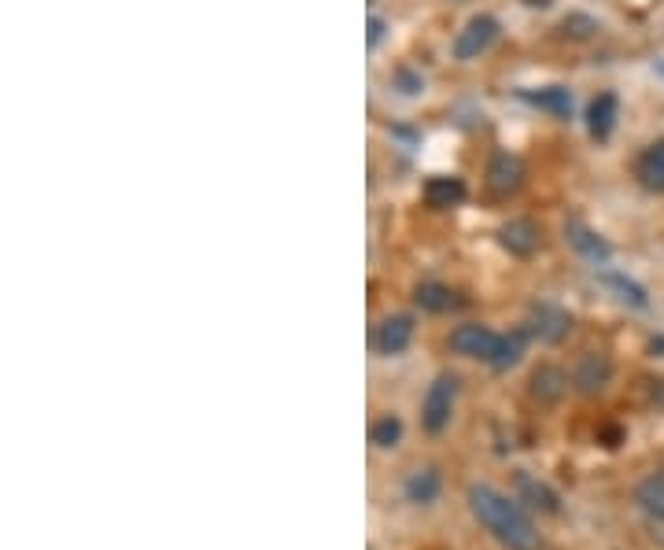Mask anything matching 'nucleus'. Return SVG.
<instances>
[{
    "mask_svg": "<svg viewBox=\"0 0 664 550\" xmlns=\"http://www.w3.org/2000/svg\"><path fill=\"white\" fill-rule=\"evenodd\" d=\"M469 510L506 550H543V539H539L531 517L509 496H502V491L488 488V484H472Z\"/></svg>",
    "mask_w": 664,
    "mask_h": 550,
    "instance_id": "f257e3e1",
    "label": "nucleus"
},
{
    "mask_svg": "<svg viewBox=\"0 0 664 550\" xmlns=\"http://www.w3.org/2000/svg\"><path fill=\"white\" fill-rule=\"evenodd\" d=\"M454 403H458V377H454V374H440L429 384L425 400H421V429L429 432V436H440L451 425Z\"/></svg>",
    "mask_w": 664,
    "mask_h": 550,
    "instance_id": "f03ea898",
    "label": "nucleus"
},
{
    "mask_svg": "<svg viewBox=\"0 0 664 550\" xmlns=\"http://www.w3.org/2000/svg\"><path fill=\"white\" fill-rule=\"evenodd\" d=\"M499 34H502V23L495 15H488V12H480V15H472L469 23L462 26L458 34H454V41H451V56L458 63H472V60H480L483 52H491V45L499 41Z\"/></svg>",
    "mask_w": 664,
    "mask_h": 550,
    "instance_id": "7ed1b4c3",
    "label": "nucleus"
},
{
    "mask_svg": "<svg viewBox=\"0 0 664 550\" xmlns=\"http://www.w3.org/2000/svg\"><path fill=\"white\" fill-rule=\"evenodd\" d=\"M525 178H528L525 159H520L517 151H506V148H499L495 156L488 159V170H483V185H488V193L499 196V200L517 196L520 188H525Z\"/></svg>",
    "mask_w": 664,
    "mask_h": 550,
    "instance_id": "20e7f679",
    "label": "nucleus"
},
{
    "mask_svg": "<svg viewBox=\"0 0 664 550\" xmlns=\"http://www.w3.org/2000/svg\"><path fill=\"white\" fill-rule=\"evenodd\" d=\"M451 351L462 358H480V363L491 366V358H495V351L502 344V333H495L491 326H480V321H465L451 333Z\"/></svg>",
    "mask_w": 664,
    "mask_h": 550,
    "instance_id": "39448f33",
    "label": "nucleus"
},
{
    "mask_svg": "<svg viewBox=\"0 0 664 550\" xmlns=\"http://www.w3.org/2000/svg\"><path fill=\"white\" fill-rule=\"evenodd\" d=\"M528 333L539 340V344H562V340L573 333V315L557 303H531L528 307Z\"/></svg>",
    "mask_w": 664,
    "mask_h": 550,
    "instance_id": "423d86ee",
    "label": "nucleus"
},
{
    "mask_svg": "<svg viewBox=\"0 0 664 550\" xmlns=\"http://www.w3.org/2000/svg\"><path fill=\"white\" fill-rule=\"evenodd\" d=\"M613 381V358L605 351H583L573 366V388L580 395H598Z\"/></svg>",
    "mask_w": 664,
    "mask_h": 550,
    "instance_id": "0eeeda50",
    "label": "nucleus"
},
{
    "mask_svg": "<svg viewBox=\"0 0 664 550\" xmlns=\"http://www.w3.org/2000/svg\"><path fill=\"white\" fill-rule=\"evenodd\" d=\"M517 97L528 103V108L543 111V115L568 122L576 115V100L568 85H539V89H517Z\"/></svg>",
    "mask_w": 664,
    "mask_h": 550,
    "instance_id": "6e6552de",
    "label": "nucleus"
},
{
    "mask_svg": "<svg viewBox=\"0 0 664 550\" xmlns=\"http://www.w3.org/2000/svg\"><path fill=\"white\" fill-rule=\"evenodd\" d=\"M565 241H568V248L580 255V259L594 262V267H605V262L613 259L610 241H605L598 230H591L587 222H580V218H568L565 222Z\"/></svg>",
    "mask_w": 664,
    "mask_h": 550,
    "instance_id": "1a4fd4ad",
    "label": "nucleus"
},
{
    "mask_svg": "<svg viewBox=\"0 0 664 550\" xmlns=\"http://www.w3.org/2000/svg\"><path fill=\"white\" fill-rule=\"evenodd\" d=\"M414 333H417L414 315H388L381 326H377V333H373L377 355H384V358L403 355V351L414 344Z\"/></svg>",
    "mask_w": 664,
    "mask_h": 550,
    "instance_id": "9d476101",
    "label": "nucleus"
},
{
    "mask_svg": "<svg viewBox=\"0 0 664 550\" xmlns=\"http://www.w3.org/2000/svg\"><path fill=\"white\" fill-rule=\"evenodd\" d=\"M495 236L514 259H531L539 252V225L531 218H509V222L499 225Z\"/></svg>",
    "mask_w": 664,
    "mask_h": 550,
    "instance_id": "9b49d317",
    "label": "nucleus"
},
{
    "mask_svg": "<svg viewBox=\"0 0 664 550\" xmlns=\"http://www.w3.org/2000/svg\"><path fill=\"white\" fill-rule=\"evenodd\" d=\"M583 119H587V134H591V140L605 145L616 130V119H620V100H616V93H598V97L587 103Z\"/></svg>",
    "mask_w": 664,
    "mask_h": 550,
    "instance_id": "f8f14e48",
    "label": "nucleus"
},
{
    "mask_svg": "<svg viewBox=\"0 0 664 550\" xmlns=\"http://www.w3.org/2000/svg\"><path fill=\"white\" fill-rule=\"evenodd\" d=\"M568 384H573V377L565 374L562 366H550L543 363L531 374V381H528V392H531V400L536 403H543V406H554L562 395L568 392Z\"/></svg>",
    "mask_w": 664,
    "mask_h": 550,
    "instance_id": "ddd939ff",
    "label": "nucleus"
},
{
    "mask_svg": "<svg viewBox=\"0 0 664 550\" xmlns=\"http://www.w3.org/2000/svg\"><path fill=\"white\" fill-rule=\"evenodd\" d=\"M421 196H425V204H429L432 211H451V207L465 204L469 188H465L462 178H454V174H435V178L425 182Z\"/></svg>",
    "mask_w": 664,
    "mask_h": 550,
    "instance_id": "4468645a",
    "label": "nucleus"
},
{
    "mask_svg": "<svg viewBox=\"0 0 664 550\" xmlns=\"http://www.w3.org/2000/svg\"><path fill=\"white\" fill-rule=\"evenodd\" d=\"M635 178H639V185L647 188V193L664 196V137L639 151V159H635Z\"/></svg>",
    "mask_w": 664,
    "mask_h": 550,
    "instance_id": "2eb2a0df",
    "label": "nucleus"
},
{
    "mask_svg": "<svg viewBox=\"0 0 664 550\" xmlns=\"http://www.w3.org/2000/svg\"><path fill=\"white\" fill-rule=\"evenodd\" d=\"M414 303L425 310V315H447V310L458 307V292L451 289V284L443 281H421L414 289Z\"/></svg>",
    "mask_w": 664,
    "mask_h": 550,
    "instance_id": "dca6fc26",
    "label": "nucleus"
},
{
    "mask_svg": "<svg viewBox=\"0 0 664 550\" xmlns=\"http://www.w3.org/2000/svg\"><path fill=\"white\" fill-rule=\"evenodd\" d=\"M517 491H520V502H528V506L539 510V514H557V510H562L557 491L546 488L543 480L528 477V473H517Z\"/></svg>",
    "mask_w": 664,
    "mask_h": 550,
    "instance_id": "f3484780",
    "label": "nucleus"
},
{
    "mask_svg": "<svg viewBox=\"0 0 664 550\" xmlns=\"http://www.w3.org/2000/svg\"><path fill=\"white\" fill-rule=\"evenodd\" d=\"M635 506H639L650 521H661L664 525V473H650L647 480H639V488H635Z\"/></svg>",
    "mask_w": 664,
    "mask_h": 550,
    "instance_id": "a211bd4d",
    "label": "nucleus"
},
{
    "mask_svg": "<svg viewBox=\"0 0 664 550\" xmlns=\"http://www.w3.org/2000/svg\"><path fill=\"white\" fill-rule=\"evenodd\" d=\"M602 284H605V289H613L616 300L628 303V307H635V310H647V307H650L647 289H642V284L635 281V278H628V273H620V270H602Z\"/></svg>",
    "mask_w": 664,
    "mask_h": 550,
    "instance_id": "6ab92c4d",
    "label": "nucleus"
},
{
    "mask_svg": "<svg viewBox=\"0 0 664 550\" xmlns=\"http://www.w3.org/2000/svg\"><path fill=\"white\" fill-rule=\"evenodd\" d=\"M403 491H406V499L417 502V506H429V502H435V496H440V473L414 469L410 477H406Z\"/></svg>",
    "mask_w": 664,
    "mask_h": 550,
    "instance_id": "aec40b11",
    "label": "nucleus"
},
{
    "mask_svg": "<svg viewBox=\"0 0 664 550\" xmlns=\"http://www.w3.org/2000/svg\"><path fill=\"white\" fill-rule=\"evenodd\" d=\"M525 344H528V329H517V333H502V344L495 351V358H491V369H499V374L514 369L520 363V355H525Z\"/></svg>",
    "mask_w": 664,
    "mask_h": 550,
    "instance_id": "412c9836",
    "label": "nucleus"
},
{
    "mask_svg": "<svg viewBox=\"0 0 664 550\" xmlns=\"http://www.w3.org/2000/svg\"><path fill=\"white\" fill-rule=\"evenodd\" d=\"M369 440H373V448H381V451L398 448V440H403V421H398L395 414L377 417L373 429H369Z\"/></svg>",
    "mask_w": 664,
    "mask_h": 550,
    "instance_id": "4be33fe9",
    "label": "nucleus"
},
{
    "mask_svg": "<svg viewBox=\"0 0 664 550\" xmlns=\"http://www.w3.org/2000/svg\"><path fill=\"white\" fill-rule=\"evenodd\" d=\"M562 34L568 37V41H587V37L598 34V19L587 15V12H573V15H565Z\"/></svg>",
    "mask_w": 664,
    "mask_h": 550,
    "instance_id": "5701e85b",
    "label": "nucleus"
},
{
    "mask_svg": "<svg viewBox=\"0 0 664 550\" xmlns=\"http://www.w3.org/2000/svg\"><path fill=\"white\" fill-rule=\"evenodd\" d=\"M392 89L398 93V97H406V100L421 97V93H425L421 71H414V68H398V71L392 74Z\"/></svg>",
    "mask_w": 664,
    "mask_h": 550,
    "instance_id": "b1692460",
    "label": "nucleus"
},
{
    "mask_svg": "<svg viewBox=\"0 0 664 550\" xmlns=\"http://www.w3.org/2000/svg\"><path fill=\"white\" fill-rule=\"evenodd\" d=\"M369 30H366V45L369 49H381V41H384V34H388V23H384V15H369Z\"/></svg>",
    "mask_w": 664,
    "mask_h": 550,
    "instance_id": "393cba45",
    "label": "nucleus"
},
{
    "mask_svg": "<svg viewBox=\"0 0 664 550\" xmlns=\"http://www.w3.org/2000/svg\"><path fill=\"white\" fill-rule=\"evenodd\" d=\"M520 4L531 8V12H546V8L554 4V0H520Z\"/></svg>",
    "mask_w": 664,
    "mask_h": 550,
    "instance_id": "a878e982",
    "label": "nucleus"
},
{
    "mask_svg": "<svg viewBox=\"0 0 664 550\" xmlns=\"http://www.w3.org/2000/svg\"><path fill=\"white\" fill-rule=\"evenodd\" d=\"M653 71H657V78H664V60H657V63H653Z\"/></svg>",
    "mask_w": 664,
    "mask_h": 550,
    "instance_id": "bb28decb",
    "label": "nucleus"
}]
</instances>
